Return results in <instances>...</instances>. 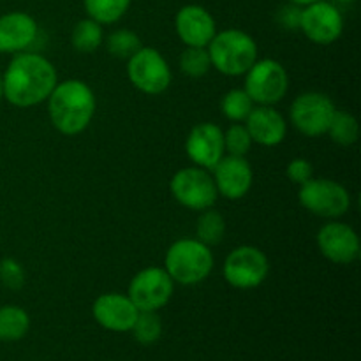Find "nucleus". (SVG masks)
Instances as JSON below:
<instances>
[{
    "mask_svg": "<svg viewBox=\"0 0 361 361\" xmlns=\"http://www.w3.org/2000/svg\"><path fill=\"white\" fill-rule=\"evenodd\" d=\"M56 83L55 66L32 51L16 53L2 76L4 97L16 108H32L48 101Z\"/></svg>",
    "mask_w": 361,
    "mask_h": 361,
    "instance_id": "nucleus-1",
    "label": "nucleus"
},
{
    "mask_svg": "<svg viewBox=\"0 0 361 361\" xmlns=\"http://www.w3.org/2000/svg\"><path fill=\"white\" fill-rule=\"evenodd\" d=\"M95 94L81 80H66L56 83L48 97V115L53 127L63 136L81 134L94 120Z\"/></svg>",
    "mask_w": 361,
    "mask_h": 361,
    "instance_id": "nucleus-2",
    "label": "nucleus"
},
{
    "mask_svg": "<svg viewBox=\"0 0 361 361\" xmlns=\"http://www.w3.org/2000/svg\"><path fill=\"white\" fill-rule=\"evenodd\" d=\"M164 270L175 284L196 286L214 270V254L197 238L176 240L166 252Z\"/></svg>",
    "mask_w": 361,
    "mask_h": 361,
    "instance_id": "nucleus-3",
    "label": "nucleus"
},
{
    "mask_svg": "<svg viewBox=\"0 0 361 361\" xmlns=\"http://www.w3.org/2000/svg\"><path fill=\"white\" fill-rule=\"evenodd\" d=\"M212 67L226 76H243L257 60V44L238 28L217 32L207 46Z\"/></svg>",
    "mask_w": 361,
    "mask_h": 361,
    "instance_id": "nucleus-4",
    "label": "nucleus"
},
{
    "mask_svg": "<svg viewBox=\"0 0 361 361\" xmlns=\"http://www.w3.org/2000/svg\"><path fill=\"white\" fill-rule=\"evenodd\" d=\"M243 90L249 94L254 104L274 106L286 97L289 88V76L286 67L274 59L256 60L245 74Z\"/></svg>",
    "mask_w": 361,
    "mask_h": 361,
    "instance_id": "nucleus-5",
    "label": "nucleus"
},
{
    "mask_svg": "<svg viewBox=\"0 0 361 361\" xmlns=\"http://www.w3.org/2000/svg\"><path fill=\"white\" fill-rule=\"evenodd\" d=\"M298 201L307 212L323 219H338L351 208L349 190L328 178H310L300 185Z\"/></svg>",
    "mask_w": 361,
    "mask_h": 361,
    "instance_id": "nucleus-6",
    "label": "nucleus"
},
{
    "mask_svg": "<svg viewBox=\"0 0 361 361\" xmlns=\"http://www.w3.org/2000/svg\"><path fill=\"white\" fill-rule=\"evenodd\" d=\"M127 78L136 90L147 95H159L168 90L173 74L168 60L159 49L141 46L127 60Z\"/></svg>",
    "mask_w": 361,
    "mask_h": 361,
    "instance_id": "nucleus-7",
    "label": "nucleus"
},
{
    "mask_svg": "<svg viewBox=\"0 0 361 361\" xmlns=\"http://www.w3.org/2000/svg\"><path fill=\"white\" fill-rule=\"evenodd\" d=\"M169 190L182 207L196 212L214 208L219 200L214 176L200 166L178 169L169 182Z\"/></svg>",
    "mask_w": 361,
    "mask_h": 361,
    "instance_id": "nucleus-8",
    "label": "nucleus"
},
{
    "mask_svg": "<svg viewBox=\"0 0 361 361\" xmlns=\"http://www.w3.org/2000/svg\"><path fill=\"white\" fill-rule=\"evenodd\" d=\"M268 271L270 263L267 254L252 245H242L231 250L222 268L226 282L236 289L259 288L267 281Z\"/></svg>",
    "mask_w": 361,
    "mask_h": 361,
    "instance_id": "nucleus-9",
    "label": "nucleus"
},
{
    "mask_svg": "<svg viewBox=\"0 0 361 361\" xmlns=\"http://www.w3.org/2000/svg\"><path fill=\"white\" fill-rule=\"evenodd\" d=\"M175 291V282L161 267H150L137 271L129 282L127 296L140 312H157L168 305Z\"/></svg>",
    "mask_w": 361,
    "mask_h": 361,
    "instance_id": "nucleus-10",
    "label": "nucleus"
},
{
    "mask_svg": "<svg viewBox=\"0 0 361 361\" xmlns=\"http://www.w3.org/2000/svg\"><path fill=\"white\" fill-rule=\"evenodd\" d=\"M335 111L337 108L326 94L305 92L293 101L289 116L296 130L305 136L316 137L328 133Z\"/></svg>",
    "mask_w": 361,
    "mask_h": 361,
    "instance_id": "nucleus-11",
    "label": "nucleus"
},
{
    "mask_svg": "<svg viewBox=\"0 0 361 361\" xmlns=\"http://www.w3.org/2000/svg\"><path fill=\"white\" fill-rule=\"evenodd\" d=\"M300 30L316 44H334L344 32V18L334 4L319 0L302 9Z\"/></svg>",
    "mask_w": 361,
    "mask_h": 361,
    "instance_id": "nucleus-12",
    "label": "nucleus"
},
{
    "mask_svg": "<svg viewBox=\"0 0 361 361\" xmlns=\"http://www.w3.org/2000/svg\"><path fill=\"white\" fill-rule=\"evenodd\" d=\"M185 152L194 164L212 171L224 157V133L214 122L197 123L187 136Z\"/></svg>",
    "mask_w": 361,
    "mask_h": 361,
    "instance_id": "nucleus-13",
    "label": "nucleus"
},
{
    "mask_svg": "<svg viewBox=\"0 0 361 361\" xmlns=\"http://www.w3.org/2000/svg\"><path fill=\"white\" fill-rule=\"evenodd\" d=\"M317 247L328 261L335 264H351L360 257V238L351 226L344 222H328L317 233Z\"/></svg>",
    "mask_w": 361,
    "mask_h": 361,
    "instance_id": "nucleus-14",
    "label": "nucleus"
},
{
    "mask_svg": "<svg viewBox=\"0 0 361 361\" xmlns=\"http://www.w3.org/2000/svg\"><path fill=\"white\" fill-rule=\"evenodd\" d=\"M212 173H214L212 176H214L219 196L226 200H242L252 187L254 173L245 157H238V155L222 157L212 169Z\"/></svg>",
    "mask_w": 361,
    "mask_h": 361,
    "instance_id": "nucleus-15",
    "label": "nucleus"
},
{
    "mask_svg": "<svg viewBox=\"0 0 361 361\" xmlns=\"http://www.w3.org/2000/svg\"><path fill=\"white\" fill-rule=\"evenodd\" d=\"M92 314L102 328L122 334V331L133 330L140 310L136 309V305L130 302L127 295L106 293L95 300L94 305H92Z\"/></svg>",
    "mask_w": 361,
    "mask_h": 361,
    "instance_id": "nucleus-16",
    "label": "nucleus"
},
{
    "mask_svg": "<svg viewBox=\"0 0 361 361\" xmlns=\"http://www.w3.org/2000/svg\"><path fill=\"white\" fill-rule=\"evenodd\" d=\"M175 30L185 46L207 48L217 34L215 20L204 7L189 4L183 6L175 16Z\"/></svg>",
    "mask_w": 361,
    "mask_h": 361,
    "instance_id": "nucleus-17",
    "label": "nucleus"
},
{
    "mask_svg": "<svg viewBox=\"0 0 361 361\" xmlns=\"http://www.w3.org/2000/svg\"><path fill=\"white\" fill-rule=\"evenodd\" d=\"M39 34L37 21L27 13H7L0 16V53L27 51Z\"/></svg>",
    "mask_w": 361,
    "mask_h": 361,
    "instance_id": "nucleus-18",
    "label": "nucleus"
},
{
    "mask_svg": "<svg viewBox=\"0 0 361 361\" xmlns=\"http://www.w3.org/2000/svg\"><path fill=\"white\" fill-rule=\"evenodd\" d=\"M245 127L252 143L261 145V147H277L286 140V134H288V123L274 106L252 108V111L245 118Z\"/></svg>",
    "mask_w": 361,
    "mask_h": 361,
    "instance_id": "nucleus-19",
    "label": "nucleus"
},
{
    "mask_svg": "<svg viewBox=\"0 0 361 361\" xmlns=\"http://www.w3.org/2000/svg\"><path fill=\"white\" fill-rule=\"evenodd\" d=\"M30 317L21 307L4 305L0 307V341L16 342L28 334Z\"/></svg>",
    "mask_w": 361,
    "mask_h": 361,
    "instance_id": "nucleus-20",
    "label": "nucleus"
},
{
    "mask_svg": "<svg viewBox=\"0 0 361 361\" xmlns=\"http://www.w3.org/2000/svg\"><path fill=\"white\" fill-rule=\"evenodd\" d=\"M71 42H73V48L78 53H85V55L94 53L104 42L102 25L94 21L92 18L78 21L73 28V34H71Z\"/></svg>",
    "mask_w": 361,
    "mask_h": 361,
    "instance_id": "nucleus-21",
    "label": "nucleus"
},
{
    "mask_svg": "<svg viewBox=\"0 0 361 361\" xmlns=\"http://www.w3.org/2000/svg\"><path fill=\"white\" fill-rule=\"evenodd\" d=\"M130 0H85L88 18L101 25L116 23L127 13Z\"/></svg>",
    "mask_w": 361,
    "mask_h": 361,
    "instance_id": "nucleus-22",
    "label": "nucleus"
},
{
    "mask_svg": "<svg viewBox=\"0 0 361 361\" xmlns=\"http://www.w3.org/2000/svg\"><path fill=\"white\" fill-rule=\"evenodd\" d=\"M226 235V221L219 212L208 210L201 212L200 219H197L196 224V236L200 242H203L204 245H217L222 242Z\"/></svg>",
    "mask_w": 361,
    "mask_h": 361,
    "instance_id": "nucleus-23",
    "label": "nucleus"
},
{
    "mask_svg": "<svg viewBox=\"0 0 361 361\" xmlns=\"http://www.w3.org/2000/svg\"><path fill=\"white\" fill-rule=\"evenodd\" d=\"M254 101L249 97L243 88H233V90L226 92L224 97L221 101V109L224 116L231 122H245L249 113L252 111Z\"/></svg>",
    "mask_w": 361,
    "mask_h": 361,
    "instance_id": "nucleus-24",
    "label": "nucleus"
},
{
    "mask_svg": "<svg viewBox=\"0 0 361 361\" xmlns=\"http://www.w3.org/2000/svg\"><path fill=\"white\" fill-rule=\"evenodd\" d=\"M326 134L337 145L351 147V145H355L358 141V120L351 113L338 111L337 109Z\"/></svg>",
    "mask_w": 361,
    "mask_h": 361,
    "instance_id": "nucleus-25",
    "label": "nucleus"
},
{
    "mask_svg": "<svg viewBox=\"0 0 361 361\" xmlns=\"http://www.w3.org/2000/svg\"><path fill=\"white\" fill-rule=\"evenodd\" d=\"M141 46L143 44H141L140 35L133 30H127V28L115 30L113 34H109L108 41H106L109 55L118 60H129Z\"/></svg>",
    "mask_w": 361,
    "mask_h": 361,
    "instance_id": "nucleus-26",
    "label": "nucleus"
},
{
    "mask_svg": "<svg viewBox=\"0 0 361 361\" xmlns=\"http://www.w3.org/2000/svg\"><path fill=\"white\" fill-rule=\"evenodd\" d=\"M212 69L207 48L187 46L180 55V71L189 78H203Z\"/></svg>",
    "mask_w": 361,
    "mask_h": 361,
    "instance_id": "nucleus-27",
    "label": "nucleus"
},
{
    "mask_svg": "<svg viewBox=\"0 0 361 361\" xmlns=\"http://www.w3.org/2000/svg\"><path fill=\"white\" fill-rule=\"evenodd\" d=\"M130 331L140 344H155L162 335L161 317L157 316V312H140Z\"/></svg>",
    "mask_w": 361,
    "mask_h": 361,
    "instance_id": "nucleus-28",
    "label": "nucleus"
},
{
    "mask_svg": "<svg viewBox=\"0 0 361 361\" xmlns=\"http://www.w3.org/2000/svg\"><path fill=\"white\" fill-rule=\"evenodd\" d=\"M250 147H252V140H250L249 130L240 122L233 123L224 133V148L229 155L245 157L250 152Z\"/></svg>",
    "mask_w": 361,
    "mask_h": 361,
    "instance_id": "nucleus-29",
    "label": "nucleus"
},
{
    "mask_svg": "<svg viewBox=\"0 0 361 361\" xmlns=\"http://www.w3.org/2000/svg\"><path fill=\"white\" fill-rule=\"evenodd\" d=\"M0 282L7 289H14V291L21 289L25 284L23 267L13 257L2 259L0 261Z\"/></svg>",
    "mask_w": 361,
    "mask_h": 361,
    "instance_id": "nucleus-30",
    "label": "nucleus"
},
{
    "mask_svg": "<svg viewBox=\"0 0 361 361\" xmlns=\"http://www.w3.org/2000/svg\"><path fill=\"white\" fill-rule=\"evenodd\" d=\"M286 176L296 185H303L310 178H314V168L307 159H293L286 168Z\"/></svg>",
    "mask_w": 361,
    "mask_h": 361,
    "instance_id": "nucleus-31",
    "label": "nucleus"
},
{
    "mask_svg": "<svg viewBox=\"0 0 361 361\" xmlns=\"http://www.w3.org/2000/svg\"><path fill=\"white\" fill-rule=\"evenodd\" d=\"M300 18H302V9L296 4H289V6H284L279 13L277 20L281 21V25L284 28H300Z\"/></svg>",
    "mask_w": 361,
    "mask_h": 361,
    "instance_id": "nucleus-32",
    "label": "nucleus"
},
{
    "mask_svg": "<svg viewBox=\"0 0 361 361\" xmlns=\"http://www.w3.org/2000/svg\"><path fill=\"white\" fill-rule=\"evenodd\" d=\"M291 2L296 4V6H309V4L319 2V0H291Z\"/></svg>",
    "mask_w": 361,
    "mask_h": 361,
    "instance_id": "nucleus-33",
    "label": "nucleus"
},
{
    "mask_svg": "<svg viewBox=\"0 0 361 361\" xmlns=\"http://www.w3.org/2000/svg\"><path fill=\"white\" fill-rule=\"evenodd\" d=\"M4 97V90H2V74H0V101H2Z\"/></svg>",
    "mask_w": 361,
    "mask_h": 361,
    "instance_id": "nucleus-34",
    "label": "nucleus"
},
{
    "mask_svg": "<svg viewBox=\"0 0 361 361\" xmlns=\"http://www.w3.org/2000/svg\"><path fill=\"white\" fill-rule=\"evenodd\" d=\"M338 2H345V4H348V2H356V0H338Z\"/></svg>",
    "mask_w": 361,
    "mask_h": 361,
    "instance_id": "nucleus-35",
    "label": "nucleus"
}]
</instances>
